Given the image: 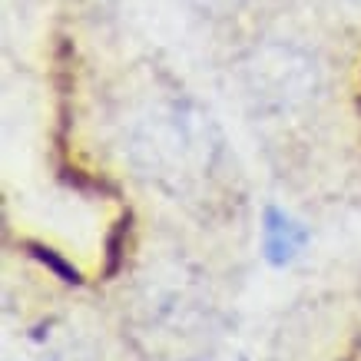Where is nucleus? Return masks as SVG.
I'll return each mask as SVG.
<instances>
[{
	"label": "nucleus",
	"instance_id": "obj_1",
	"mask_svg": "<svg viewBox=\"0 0 361 361\" xmlns=\"http://www.w3.org/2000/svg\"><path fill=\"white\" fill-rule=\"evenodd\" d=\"M216 156V126L186 97L156 99L133 133V159L163 183H186L206 173Z\"/></svg>",
	"mask_w": 361,
	"mask_h": 361
},
{
	"label": "nucleus",
	"instance_id": "obj_3",
	"mask_svg": "<svg viewBox=\"0 0 361 361\" xmlns=\"http://www.w3.org/2000/svg\"><path fill=\"white\" fill-rule=\"evenodd\" d=\"M30 249H33V255H37V259H40L44 265H50V269H54V272L60 275L63 282H80V272L73 269V265H66L54 249H44V245H30Z\"/></svg>",
	"mask_w": 361,
	"mask_h": 361
},
{
	"label": "nucleus",
	"instance_id": "obj_4",
	"mask_svg": "<svg viewBox=\"0 0 361 361\" xmlns=\"http://www.w3.org/2000/svg\"><path fill=\"white\" fill-rule=\"evenodd\" d=\"M345 4H351V7H361V0H345Z\"/></svg>",
	"mask_w": 361,
	"mask_h": 361
},
{
	"label": "nucleus",
	"instance_id": "obj_2",
	"mask_svg": "<svg viewBox=\"0 0 361 361\" xmlns=\"http://www.w3.org/2000/svg\"><path fill=\"white\" fill-rule=\"evenodd\" d=\"M308 239H312L308 226H302L285 209H279V206L262 209V259L269 265L282 269V265L295 262L298 252L308 245Z\"/></svg>",
	"mask_w": 361,
	"mask_h": 361
}]
</instances>
